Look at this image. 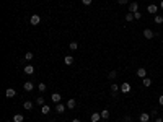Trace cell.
<instances>
[{
	"label": "cell",
	"instance_id": "6da1fadb",
	"mask_svg": "<svg viewBox=\"0 0 163 122\" xmlns=\"http://www.w3.org/2000/svg\"><path fill=\"white\" fill-rule=\"evenodd\" d=\"M131 90H132V86H131V83H127V82H124L122 85H121V93H124V94H127V93H131Z\"/></svg>",
	"mask_w": 163,
	"mask_h": 122
},
{
	"label": "cell",
	"instance_id": "7a4b0ae2",
	"mask_svg": "<svg viewBox=\"0 0 163 122\" xmlns=\"http://www.w3.org/2000/svg\"><path fill=\"white\" fill-rule=\"evenodd\" d=\"M127 11L129 13H135V11H139V3L137 2H131L129 7H127Z\"/></svg>",
	"mask_w": 163,
	"mask_h": 122
},
{
	"label": "cell",
	"instance_id": "3957f363",
	"mask_svg": "<svg viewBox=\"0 0 163 122\" xmlns=\"http://www.w3.org/2000/svg\"><path fill=\"white\" fill-rule=\"evenodd\" d=\"M29 23H31L33 26H38V24L41 23V16H39V15H31V18H29Z\"/></svg>",
	"mask_w": 163,
	"mask_h": 122
},
{
	"label": "cell",
	"instance_id": "277c9868",
	"mask_svg": "<svg viewBox=\"0 0 163 122\" xmlns=\"http://www.w3.org/2000/svg\"><path fill=\"white\" fill-rule=\"evenodd\" d=\"M142 34H144V38H145V39H153V38H155V33L152 31V29H148V28L144 29Z\"/></svg>",
	"mask_w": 163,
	"mask_h": 122
},
{
	"label": "cell",
	"instance_id": "5b68a950",
	"mask_svg": "<svg viewBox=\"0 0 163 122\" xmlns=\"http://www.w3.org/2000/svg\"><path fill=\"white\" fill-rule=\"evenodd\" d=\"M147 11H148L150 15H157V11H158V7H157L155 3H150L148 7H147Z\"/></svg>",
	"mask_w": 163,
	"mask_h": 122
},
{
	"label": "cell",
	"instance_id": "8992f818",
	"mask_svg": "<svg viewBox=\"0 0 163 122\" xmlns=\"http://www.w3.org/2000/svg\"><path fill=\"white\" fill-rule=\"evenodd\" d=\"M51 101H52V103H56V104H59V103L62 101V96H60L59 93H52V96H51Z\"/></svg>",
	"mask_w": 163,
	"mask_h": 122
},
{
	"label": "cell",
	"instance_id": "52a82bcc",
	"mask_svg": "<svg viewBox=\"0 0 163 122\" xmlns=\"http://www.w3.org/2000/svg\"><path fill=\"white\" fill-rule=\"evenodd\" d=\"M23 72H25L26 75H33V73H34V67L33 65H25V67H23Z\"/></svg>",
	"mask_w": 163,
	"mask_h": 122
},
{
	"label": "cell",
	"instance_id": "ba28073f",
	"mask_svg": "<svg viewBox=\"0 0 163 122\" xmlns=\"http://www.w3.org/2000/svg\"><path fill=\"white\" fill-rule=\"evenodd\" d=\"M5 94H7V98H15V96H16V90H15V88H7Z\"/></svg>",
	"mask_w": 163,
	"mask_h": 122
},
{
	"label": "cell",
	"instance_id": "9c48e42d",
	"mask_svg": "<svg viewBox=\"0 0 163 122\" xmlns=\"http://www.w3.org/2000/svg\"><path fill=\"white\" fill-rule=\"evenodd\" d=\"M90 119H92V122H100L101 120V112H93L90 116Z\"/></svg>",
	"mask_w": 163,
	"mask_h": 122
},
{
	"label": "cell",
	"instance_id": "30bf717a",
	"mask_svg": "<svg viewBox=\"0 0 163 122\" xmlns=\"http://www.w3.org/2000/svg\"><path fill=\"white\" fill-rule=\"evenodd\" d=\"M109 88H111V93H113V94H118L119 91H121V85H116V83H113Z\"/></svg>",
	"mask_w": 163,
	"mask_h": 122
},
{
	"label": "cell",
	"instance_id": "8fae6325",
	"mask_svg": "<svg viewBox=\"0 0 163 122\" xmlns=\"http://www.w3.org/2000/svg\"><path fill=\"white\" fill-rule=\"evenodd\" d=\"M65 107H67V104H62V103H59V104H56V111H57L59 114H64Z\"/></svg>",
	"mask_w": 163,
	"mask_h": 122
},
{
	"label": "cell",
	"instance_id": "7c38bea8",
	"mask_svg": "<svg viewBox=\"0 0 163 122\" xmlns=\"http://www.w3.org/2000/svg\"><path fill=\"white\" fill-rule=\"evenodd\" d=\"M137 77H139V78H145V77H147V70L144 69V67H140V69L137 70Z\"/></svg>",
	"mask_w": 163,
	"mask_h": 122
},
{
	"label": "cell",
	"instance_id": "4fadbf2b",
	"mask_svg": "<svg viewBox=\"0 0 163 122\" xmlns=\"http://www.w3.org/2000/svg\"><path fill=\"white\" fill-rule=\"evenodd\" d=\"M23 90H25V91H33L34 90V85L31 82H26L25 85H23Z\"/></svg>",
	"mask_w": 163,
	"mask_h": 122
},
{
	"label": "cell",
	"instance_id": "5bb4252c",
	"mask_svg": "<svg viewBox=\"0 0 163 122\" xmlns=\"http://www.w3.org/2000/svg\"><path fill=\"white\" fill-rule=\"evenodd\" d=\"M23 107H25L26 111H31L33 109V101H23Z\"/></svg>",
	"mask_w": 163,
	"mask_h": 122
},
{
	"label": "cell",
	"instance_id": "9a60e30c",
	"mask_svg": "<svg viewBox=\"0 0 163 122\" xmlns=\"http://www.w3.org/2000/svg\"><path fill=\"white\" fill-rule=\"evenodd\" d=\"M64 64L65 65H72V64H74V57H72V56H65L64 57Z\"/></svg>",
	"mask_w": 163,
	"mask_h": 122
},
{
	"label": "cell",
	"instance_id": "2e32d148",
	"mask_svg": "<svg viewBox=\"0 0 163 122\" xmlns=\"http://www.w3.org/2000/svg\"><path fill=\"white\" fill-rule=\"evenodd\" d=\"M148 120H150V114L142 112V114H140V122H148Z\"/></svg>",
	"mask_w": 163,
	"mask_h": 122
},
{
	"label": "cell",
	"instance_id": "e0dca14e",
	"mask_svg": "<svg viewBox=\"0 0 163 122\" xmlns=\"http://www.w3.org/2000/svg\"><path fill=\"white\" fill-rule=\"evenodd\" d=\"M25 117H23V114H15L13 116V122H23Z\"/></svg>",
	"mask_w": 163,
	"mask_h": 122
},
{
	"label": "cell",
	"instance_id": "ac0fdd59",
	"mask_svg": "<svg viewBox=\"0 0 163 122\" xmlns=\"http://www.w3.org/2000/svg\"><path fill=\"white\" fill-rule=\"evenodd\" d=\"M75 106H77V101L75 99H69L67 101V107L69 109H75Z\"/></svg>",
	"mask_w": 163,
	"mask_h": 122
},
{
	"label": "cell",
	"instance_id": "d6986e66",
	"mask_svg": "<svg viewBox=\"0 0 163 122\" xmlns=\"http://www.w3.org/2000/svg\"><path fill=\"white\" fill-rule=\"evenodd\" d=\"M36 104H38V106H44V104H46V99H44L43 96L36 98Z\"/></svg>",
	"mask_w": 163,
	"mask_h": 122
},
{
	"label": "cell",
	"instance_id": "ffe728a7",
	"mask_svg": "<svg viewBox=\"0 0 163 122\" xmlns=\"http://www.w3.org/2000/svg\"><path fill=\"white\" fill-rule=\"evenodd\" d=\"M142 85L147 88V86H150V85H152V80H150V78H147V77H145V78H142Z\"/></svg>",
	"mask_w": 163,
	"mask_h": 122
},
{
	"label": "cell",
	"instance_id": "44dd1931",
	"mask_svg": "<svg viewBox=\"0 0 163 122\" xmlns=\"http://www.w3.org/2000/svg\"><path fill=\"white\" fill-rule=\"evenodd\" d=\"M108 117H109V111H108V109H103V111H101V119L106 120Z\"/></svg>",
	"mask_w": 163,
	"mask_h": 122
},
{
	"label": "cell",
	"instance_id": "7402d4cb",
	"mask_svg": "<svg viewBox=\"0 0 163 122\" xmlns=\"http://www.w3.org/2000/svg\"><path fill=\"white\" fill-rule=\"evenodd\" d=\"M49 111H51V107L47 106V104H44V106H41V112L43 114H49Z\"/></svg>",
	"mask_w": 163,
	"mask_h": 122
},
{
	"label": "cell",
	"instance_id": "603a6c76",
	"mask_svg": "<svg viewBox=\"0 0 163 122\" xmlns=\"http://www.w3.org/2000/svg\"><path fill=\"white\" fill-rule=\"evenodd\" d=\"M135 20V18H134V13H129V11H127V15H126V21H134Z\"/></svg>",
	"mask_w": 163,
	"mask_h": 122
},
{
	"label": "cell",
	"instance_id": "cb8c5ba5",
	"mask_svg": "<svg viewBox=\"0 0 163 122\" xmlns=\"http://www.w3.org/2000/svg\"><path fill=\"white\" fill-rule=\"evenodd\" d=\"M118 77V73H116V70H111L109 72V75H108V78H109V80H114V78Z\"/></svg>",
	"mask_w": 163,
	"mask_h": 122
},
{
	"label": "cell",
	"instance_id": "d4e9b609",
	"mask_svg": "<svg viewBox=\"0 0 163 122\" xmlns=\"http://www.w3.org/2000/svg\"><path fill=\"white\" fill-rule=\"evenodd\" d=\"M69 49H70V51H77V49H78V44H77V42H70V44H69Z\"/></svg>",
	"mask_w": 163,
	"mask_h": 122
},
{
	"label": "cell",
	"instance_id": "484cf974",
	"mask_svg": "<svg viewBox=\"0 0 163 122\" xmlns=\"http://www.w3.org/2000/svg\"><path fill=\"white\" fill-rule=\"evenodd\" d=\"M38 90L41 91V93H43V91H46V90H47V88H46V83H39V85H38Z\"/></svg>",
	"mask_w": 163,
	"mask_h": 122
},
{
	"label": "cell",
	"instance_id": "4316f807",
	"mask_svg": "<svg viewBox=\"0 0 163 122\" xmlns=\"http://www.w3.org/2000/svg\"><path fill=\"white\" fill-rule=\"evenodd\" d=\"M155 23H157V24H161V23H163V16L157 15V16H155Z\"/></svg>",
	"mask_w": 163,
	"mask_h": 122
},
{
	"label": "cell",
	"instance_id": "83f0119b",
	"mask_svg": "<svg viewBox=\"0 0 163 122\" xmlns=\"http://www.w3.org/2000/svg\"><path fill=\"white\" fill-rule=\"evenodd\" d=\"M33 57H34L33 52H26V54H25V60H33Z\"/></svg>",
	"mask_w": 163,
	"mask_h": 122
},
{
	"label": "cell",
	"instance_id": "f1b7e54d",
	"mask_svg": "<svg viewBox=\"0 0 163 122\" xmlns=\"http://www.w3.org/2000/svg\"><path fill=\"white\" fill-rule=\"evenodd\" d=\"M134 18H135V20H142V13H140V11H135V13H134Z\"/></svg>",
	"mask_w": 163,
	"mask_h": 122
},
{
	"label": "cell",
	"instance_id": "f546056e",
	"mask_svg": "<svg viewBox=\"0 0 163 122\" xmlns=\"http://www.w3.org/2000/svg\"><path fill=\"white\" fill-rule=\"evenodd\" d=\"M118 3H119V5H127L129 0H118Z\"/></svg>",
	"mask_w": 163,
	"mask_h": 122
},
{
	"label": "cell",
	"instance_id": "4dcf8cb0",
	"mask_svg": "<svg viewBox=\"0 0 163 122\" xmlns=\"http://www.w3.org/2000/svg\"><path fill=\"white\" fill-rule=\"evenodd\" d=\"M92 2H93V0H82L83 5H92Z\"/></svg>",
	"mask_w": 163,
	"mask_h": 122
},
{
	"label": "cell",
	"instance_id": "1f68e13d",
	"mask_svg": "<svg viewBox=\"0 0 163 122\" xmlns=\"http://www.w3.org/2000/svg\"><path fill=\"white\" fill-rule=\"evenodd\" d=\"M158 104H160V106H163V94H161V96H158Z\"/></svg>",
	"mask_w": 163,
	"mask_h": 122
},
{
	"label": "cell",
	"instance_id": "d6a6232c",
	"mask_svg": "<svg viewBox=\"0 0 163 122\" xmlns=\"http://www.w3.org/2000/svg\"><path fill=\"white\" fill-rule=\"evenodd\" d=\"M124 120H126V122H131V120H132V117H131V116H126Z\"/></svg>",
	"mask_w": 163,
	"mask_h": 122
},
{
	"label": "cell",
	"instance_id": "836d02e7",
	"mask_svg": "<svg viewBox=\"0 0 163 122\" xmlns=\"http://www.w3.org/2000/svg\"><path fill=\"white\" fill-rule=\"evenodd\" d=\"M155 122H163V119H161V117H157V119H155Z\"/></svg>",
	"mask_w": 163,
	"mask_h": 122
},
{
	"label": "cell",
	"instance_id": "e575fe53",
	"mask_svg": "<svg viewBox=\"0 0 163 122\" xmlns=\"http://www.w3.org/2000/svg\"><path fill=\"white\" fill-rule=\"evenodd\" d=\"M72 122H82V120H80V119H77V117H75V119H74V120H72Z\"/></svg>",
	"mask_w": 163,
	"mask_h": 122
},
{
	"label": "cell",
	"instance_id": "d590c367",
	"mask_svg": "<svg viewBox=\"0 0 163 122\" xmlns=\"http://www.w3.org/2000/svg\"><path fill=\"white\" fill-rule=\"evenodd\" d=\"M160 8L163 10V0H161V2H160Z\"/></svg>",
	"mask_w": 163,
	"mask_h": 122
},
{
	"label": "cell",
	"instance_id": "8d00e7d4",
	"mask_svg": "<svg viewBox=\"0 0 163 122\" xmlns=\"http://www.w3.org/2000/svg\"><path fill=\"white\" fill-rule=\"evenodd\" d=\"M100 122H105V120H103V119H101V120H100Z\"/></svg>",
	"mask_w": 163,
	"mask_h": 122
},
{
	"label": "cell",
	"instance_id": "74e56055",
	"mask_svg": "<svg viewBox=\"0 0 163 122\" xmlns=\"http://www.w3.org/2000/svg\"><path fill=\"white\" fill-rule=\"evenodd\" d=\"M161 44H163V39H161Z\"/></svg>",
	"mask_w": 163,
	"mask_h": 122
},
{
	"label": "cell",
	"instance_id": "f35d334b",
	"mask_svg": "<svg viewBox=\"0 0 163 122\" xmlns=\"http://www.w3.org/2000/svg\"><path fill=\"white\" fill-rule=\"evenodd\" d=\"M49 122H54V120H49Z\"/></svg>",
	"mask_w": 163,
	"mask_h": 122
},
{
	"label": "cell",
	"instance_id": "ab89813d",
	"mask_svg": "<svg viewBox=\"0 0 163 122\" xmlns=\"http://www.w3.org/2000/svg\"><path fill=\"white\" fill-rule=\"evenodd\" d=\"M7 122H11V120H7Z\"/></svg>",
	"mask_w": 163,
	"mask_h": 122
},
{
	"label": "cell",
	"instance_id": "60d3db41",
	"mask_svg": "<svg viewBox=\"0 0 163 122\" xmlns=\"http://www.w3.org/2000/svg\"><path fill=\"white\" fill-rule=\"evenodd\" d=\"M148 122H152V120H148Z\"/></svg>",
	"mask_w": 163,
	"mask_h": 122
}]
</instances>
